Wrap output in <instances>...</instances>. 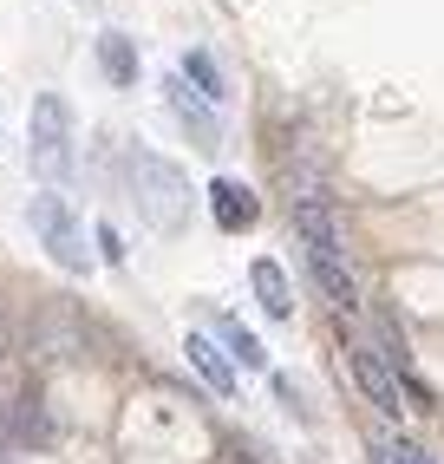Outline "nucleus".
<instances>
[{"instance_id":"f257e3e1","label":"nucleus","mask_w":444,"mask_h":464,"mask_svg":"<svg viewBox=\"0 0 444 464\" xmlns=\"http://www.w3.org/2000/svg\"><path fill=\"white\" fill-rule=\"evenodd\" d=\"M294 236H301V256H307V275L321 282V295L340 307V314H360V275L346 262V236L333 223V209L321 190H301L294 197Z\"/></svg>"},{"instance_id":"f03ea898","label":"nucleus","mask_w":444,"mask_h":464,"mask_svg":"<svg viewBox=\"0 0 444 464\" xmlns=\"http://www.w3.org/2000/svg\"><path fill=\"white\" fill-rule=\"evenodd\" d=\"M131 197L144 209V223L150 229H164V236H183L189 229V177L170 164V158H157V150H138L131 158Z\"/></svg>"},{"instance_id":"7ed1b4c3","label":"nucleus","mask_w":444,"mask_h":464,"mask_svg":"<svg viewBox=\"0 0 444 464\" xmlns=\"http://www.w3.org/2000/svg\"><path fill=\"white\" fill-rule=\"evenodd\" d=\"M72 105L59 99V92H40L34 99V118H26V164L46 190H66L72 177Z\"/></svg>"},{"instance_id":"20e7f679","label":"nucleus","mask_w":444,"mask_h":464,"mask_svg":"<svg viewBox=\"0 0 444 464\" xmlns=\"http://www.w3.org/2000/svg\"><path fill=\"white\" fill-rule=\"evenodd\" d=\"M26 229L40 236V249L66 268V275H85L92 268V256H85V229H79V216H72V203L59 197V190H40L34 203H26Z\"/></svg>"},{"instance_id":"39448f33","label":"nucleus","mask_w":444,"mask_h":464,"mask_svg":"<svg viewBox=\"0 0 444 464\" xmlns=\"http://www.w3.org/2000/svg\"><path fill=\"white\" fill-rule=\"evenodd\" d=\"M346 366H353V386H360V392L372 399V412L399 419L405 392H399V373L386 366V353H379V347H366V340H353V347H346Z\"/></svg>"},{"instance_id":"423d86ee","label":"nucleus","mask_w":444,"mask_h":464,"mask_svg":"<svg viewBox=\"0 0 444 464\" xmlns=\"http://www.w3.org/2000/svg\"><path fill=\"white\" fill-rule=\"evenodd\" d=\"M209 216H216V229L248 236V229L262 223V197L248 190L242 177H216V183H209Z\"/></svg>"},{"instance_id":"0eeeda50","label":"nucleus","mask_w":444,"mask_h":464,"mask_svg":"<svg viewBox=\"0 0 444 464\" xmlns=\"http://www.w3.org/2000/svg\"><path fill=\"white\" fill-rule=\"evenodd\" d=\"M183 360L197 366V380H203L216 399H236V360L216 347V334H203V327H197V334H183Z\"/></svg>"},{"instance_id":"6e6552de","label":"nucleus","mask_w":444,"mask_h":464,"mask_svg":"<svg viewBox=\"0 0 444 464\" xmlns=\"http://www.w3.org/2000/svg\"><path fill=\"white\" fill-rule=\"evenodd\" d=\"M164 99H170V111H177L183 125H189V138H197L203 150H216V144H222V125H216V105H203V99H197V92H189V85H183L177 72L164 79Z\"/></svg>"},{"instance_id":"1a4fd4ad","label":"nucleus","mask_w":444,"mask_h":464,"mask_svg":"<svg viewBox=\"0 0 444 464\" xmlns=\"http://www.w3.org/2000/svg\"><path fill=\"white\" fill-rule=\"evenodd\" d=\"M248 288H256V301L268 307V321H288V314H294V295H288V268H281V262L256 256V262H248Z\"/></svg>"},{"instance_id":"9d476101","label":"nucleus","mask_w":444,"mask_h":464,"mask_svg":"<svg viewBox=\"0 0 444 464\" xmlns=\"http://www.w3.org/2000/svg\"><path fill=\"white\" fill-rule=\"evenodd\" d=\"M177 79L197 92L203 105H222V99H229V79H222V66H216V53H209V46H189V53H183V66H177Z\"/></svg>"},{"instance_id":"9b49d317","label":"nucleus","mask_w":444,"mask_h":464,"mask_svg":"<svg viewBox=\"0 0 444 464\" xmlns=\"http://www.w3.org/2000/svg\"><path fill=\"white\" fill-rule=\"evenodd\" d=\"M99 72L111 79V85H138V46H131V34H99Z\"/></svg>"},{"instance_id":"f8f14e48","label":"nucleus","mask_w":444,"mask_h":464,"mask_svg":"<svg viewBox=\"0 0 444 464\" xmlns=\"http://www.w3.org/2000/svg\"><path fill=\"white\" fill-rule=\"evenodd\" d=\"M216 334H222V347H229V360H236V366H268V347H262V340L248 334L236 314H216Z\"/></svg>"},{"instance_id":"ddd939ff","label":"nucleus","mask_w":444,"mask_h":464,"mask_svg":"<svg viewBox=\"0 0 444 464\" xmlns=\"http://www.w3.org/2000/svg\"><path fill=\"white\" fill-rule=\"evenodd\" d=\"M372 464H438L425 445H411V439H392V431H386V439H372Z\"/></svg>"},{"instance_id":"4468645a","label":"nucleus","mask_w":444,"mask_h":464,"mask_svg":"<svg viewBox=\"0 0 444 464\" xmlns=\"http://www.w3.org/2000/svg\"><path fill=\"white\" fill-rule=\"evenodd\" d=\"M14 425H20V439H46V419H40V392H20V399H14Z\"/></svg>"},{"instance_id":"2eb2a0df","label":"nucleus","mask_w":444,"mask_h":464,"mask_svg":"<svg viewBox=\"0 0 444 464\" xmlns=\"http://www.w3.org/2000/svg\"><path fill=\"white\" fill-rule=\"evenodd\" d=\"M92 242H99V262H111V268L124 262V236H118L111 223H99V229H92Z\"/></svg>"},{"instance_id":"dca6fc26","label":"nucleus","mask_w":444,"mask_h":464,"mask_svg":"<svg viewBox=\"0 0 444 464\" xmlns=\"http://www.w3.org/2000/svg\"><path fill=\"white\" fill-rule=\"evenodd\" d=\"M275 392H281V406H288L294 419H307V399H301V386H294L288 373H275Z\"/></svg>"},{"instance_id":"f3484780","label":"nucleus","mask_w":444,"mask_h":464,"mask_svg":"<svg viewBox=\"0 0 444 464\" xmlns=\"http://www.w3.org/2000/svg\"><path fill=\"white\" fill-rule=\"evenodd\" d=\"M0 464H7V458H0Z\"/></svg>"}]
</instances>
